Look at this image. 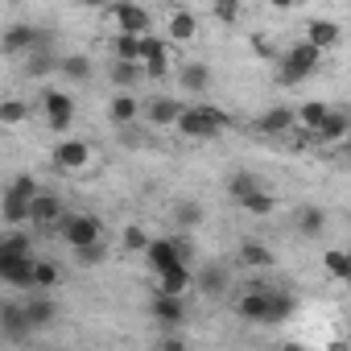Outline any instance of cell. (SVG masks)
<instances>
[{
    "label": "cell",
    "mask_w": 351,
    "mask_h": 351,
    "mask_svg": "<svg viewBox=\"0 0 351 351\" xmlns=\"http://www.w3.org/2000/svg\"><path fill=\"white\" fill-rule=\"evenodd\" d=\"M228 128H232V116L223 108H215V104H191L182 112V120H178V132L191 136V141H215Z\"/></svg>",
    "instance_id": "obj_1"
},
{
    "label": "cell",
    "mask_w": 351,
    "mask_h": 351,
    "mask_svg": "<svg viewBox=\"0 0 351 351\" xmlns=\"http://www.w3.org/2000/svg\"><path fill=\"white\" fill-rule=\"evenodd\" d=\"M236 318L256 322V326H273L277 322V285H244L236 298Z\"/></svg>",
    "instance_id": "obj_2"
},
{
    "label": "cell",
    "mask_w": 351,
    "mask_h": 351,
    "mask_svg": "<svg viewBox=\"0 0 351 351\" xmlns=\"http://www.w3.org/2000/svg\"><path fill=\"white\" fill-rule=\"evenodd\" d=\"M318 62H322V50L314 46V42H293L285 54H281V66H277V79L285 83V87H298L302 79H310L314 71H318Z\"/></svg>",
    "instance_id": "obj_3"
},
{
    "label": "cell",
    "mask_w": 351,
    "mask_h": 351,
    "mask_svg": "<svg viewBox=\"0 0 351 351\" xmlns=\"http://www.w3.org/2000/svg\"><path fill=\"white\" fill-rule=\"evenodd\" d=\"M58 236H62V244L75 252V248H83V244L104 240V219L91 215V211H66L62 223H58Z\"/></svg>",
    "instance_id": "obj_4"
},
{
    "label": "cell",
    "mask_w": 351,
    "mask_h": 351,
    "mask_svg": "<svg viewBox=\"0 0 351 351\" xmlns=\"http://www.w3.org/2000/svg\"><path fill=\"white\" fill-rule=\"evenodd\" d=\"M141 256L153 269V277H161V273L178 269V265H191V244L186 240H149V248Z\"/></svg>",
    "instance_id": "obj_5"
},
{
    "label": "cell",
    "mask_w": 351,
    "mask_h": 351,
    "mask_svg": "<svg viewBox=\"0 0 351 351\" xmlns=\"http://www.w3.org/2000/svg\"><path fill=\"white\" fill-rule=\"evenodd\" d=\"M50 42H54V34H50V29H38V25H29V21H17V25L5 29V54H9V58H25L29 50L50 46Z\"/></svg>",
    "instance_id": "obj_6"
},
{
    "label": "cell",
    "mask_w": 351,
    "mask_h": 351,
    "mask_svg": "<svg viewBox=\"0 0 351 351\" xmlns=\"http://www.w3.org/2000/svg\"><path fill=\"white\" fill-rule=\"evenodd\" d=\"M42 116H46V124H50L58 136H66L71 124H75V99H71L66 91H58V87H46V91H42Z\"/></svg>",
    "instance_id": "obj_7"
},
{
    "label": "cell",
    "mask_w": 351,
    "mask_h": 351,
    "mask_svg": "<svg viewBox=\"0 0 351 351\" xmlns=\"http://www.w3.org/2000/svg\"><path fill=\"white\" fill-rule=\"evenodd\" d=\"M87 165H91V145L79 141V136H58V145H54V169L79 173V169H87Z\"/></svg>",
    "instance_id": "obj_8"
},
{
    "label": "cell",
    "mask_w": 351,
    "mask_h": 351,
    "mask_svg": "<svg viewBox=\"0 0 351 351\" xmlns=\"http://www.w3.org/2000/svg\"><path fill=\"white\" fill-rule=\"evenodd\" d=\"M29 335H34V322L25 314V302H5V306H0V339L25 343Z\"/></svg>",
    "instance_id": "obj_9"
},
{
    "label": "cell",
    "mask_w": 351,
    "mask_h": 351,
    "mask_svg": "<svg viewBox=\"0 0 351 351\" xmlns=\"http://www.w3.org/2000/svg\"><path fill=\"white\" fill-rule=\"evenodd\" d=\"M34 269H38L34 252H25V256H0V281L13 285V289H34Z\"/></svg>",
    "instance_id": "obj_10"
},
{
    "label": "cell",
    "mask_w": 351,
    "mask_h": 351,
    "mask_svg": "<svg viewBox=\"0 0 351 351\" xmlns=\"http://www.w3.org/2000/svg\"><path fill=\"white\" fill-rule=\"evenodd\" d=\"M149 318H153L157 326H182L186 306H182L178 293H161V289H153V298H149Z\"/></svg>",
    "instance_id": "obj_11"
},
{
    "label": "cell",
    "mask_w": 351,
    "mask_h": 351,
    "mask_svg": "<svg viewBox=\"0 0 351 351\" xmlns=\"http://www.w3.org/2000/svg\"><path fill=\"white\" fill-rule=\"evenodd\" d=\"M108 17L116 21V29H120V34H149V29H153L149 9H145V5H132V0H120V5H112V13H108Z\"/></svg>",
    "instance_id": "obj_12"
},
{
    "label": "cell",
    "mask_w": 351,
    "mask_h": 351,
    "mask_svg": "<svg viewBox=\"0 0 351 351\" xmlns=\"http://www.w3.org/2000/svg\"><path fill=\"white\" fill-rule=\"evenodd\" d=\"M182 112H186V104L169 99V95H153V99L145 104V120H149L153 128H178Z\"/></svg>",
    "instance_id": "obj_13"
},
{
    "label": "cell",
    "mask_w": 351,
    "mask_h": 351,
    "mask_svg": "<svg viewBox=\"0 0 351 351\" xmlns=\"http://www.w3.org/2000/svg\"><path fill=\"white\" fill-rule=\"evenodd\" d=\"M298 124V108H285V104H277V108H265L261 116H256V132L261 136H285L289 128Z\"/></svg>",
    "instance_id": "obj_14"
},
{
    "label": "cell",
    "mask_w": 351,
    "mask_h": 351,
    "mask_svg": "<svg viewBox=\"0 0 351 351\" xmlns=\"http://www.w3.org/2000/svg\"><path fill=\"white\" fill-rule=\"evenodd\" d=\"M62 215H66V207H62V199L50 195V191H42V195L29 203V223H34V228H58Z\"/></svg>",
    "instance_id": "obj_15"
},
{
    "label": "cell",
    "mask_w": 351,
    "mask_h": 351,
    "mask_svg": "<svg viewBox=\"0 0 351 351\" xmlns=\"http://www.w3.org/2000/svg\"><path fill=\"white\" fill-rule=\"evenodd\" d=\"M195 285H199V293L203 298H223L228 289H232V269L228 265H203L199 273H195Z\"/></svg>",
    "instance_id": "obj_16"
},
{
    "label": "cell",
    "mask_w": 351,
    "mask_h": 351,
    "mask_svg": "<svg viewBox=\"0 0 351 351\" xmlns=\"http://www.w3.org/2000/svg\"><path fill=\"white\" fill-rule=\"evenodd\" d=\"M169 38H153V34H145V75L153 79V83H161L165 79V66H169Z\"/></svg>",
    "instance_id": "obj_17"
},
{
    "label": "cell",
    "mask_w": 351,
    "mask_h": 351,
    "mask_svg": "<svg viewBox=\"0 0 351 351\" xmlns=\"http://www.w3.org/2000/svg\"><path fill=\"white\" fill-rule=\"evenodd\" d=\"M165 38H169L173 46H191V42L199 38V17H195L191 9H173L169 21H165Z\"/></svg>",
    "instance_id": "obj_18"
},
{
    "label": "cell",
    "mask_w": 351,
    "mask_h": 351,
    "mask_svg": "<svg viewBox=\"0 0 351 351\" xmlns=\"http://www.w3.org/2000/svg\"><path fill=\"white\" fill-rule=\"evenodd\" d=\"M306 42H314L322 54H330V50L343 42V29H339V21H326V17H310V21H306Z\"/></svg>",
    "instance_id": "obj_19"
},
{
    "label": "cell",
    "mask_w": 351,
    "mask_h": 351,
    "mask_svg": "<svg viewBox=\"0 0 351 351\" xmlns=\"http://www.w3.org/2000/svg\"><path fill=\"white\" fill-rule=\"evenodd\" d=\"M25 314H29L34 330H46V326H54V318H58V302H54L46 289H34V298H25Z\"/></svg>",
    "instance_id": "obj_20"
},
{
    "label": "cell",
    "mask_w": 351,
    "mask_h": 351,
    "mask_svg": "<svg viewBox=\"0 0 351 351\" xmlns=\"http://www.w3.org/2000/svg\"><path fill=\"white\" fill-rule=\"evenodd\" d=\"M141 116H145V104H141L132 91H120V95L108 104V120H112L116 128H128V124L141 120Z\"/></svg>",
    "instance_id": "obj_21"
},
{
    "label": "cell",
    "mask_w": 351,
    "mask_h": 351,
    "mask_svg": "<svg viewBox=\"0 0 351 351\" xmlns=\"http://www.w3.org/2000/svg\"><path fill=\"white\" fill-rule=\"evenodd\" d=\"M347 136H351V120H347L343 108H330L326 120L314 128V141H322V145H339V141H347Z\"/></svg>",
    "instance_id": "obj_22"
},
{
    "label": "cell",
    "mask_w": 351,
    "mask_h": 351,
    "mask_svg": "<svg viewBox=\"0 0 351 351\" xmlns=\"http://www.w3.org/2000/svg\"><path fill=\"white\" fill-rule=\"evenodd\" d=\"M326 211L322 207H298L293 211V228H298V236H306V240H318L322 232H326Z\"/></svg>",
    "instance_id": "obj_23"
},
{
    "label": "cell",
    "mask_w": 351,
    "mask_h": 351,
    "mask_svg": "<svg viewBox=\"0 0 351 351\" xmlns=\"http://www.w3.org/2000/svg\"><path fill=\"white\" fill-rule=\"evenodd\" d=\"M203 219H207V211H203V203H199V199H182V203H173V228H178V232H199V228H203Z\"/></svg>",
    "instance_id": "obj_24"
},
{
    "label": "cell",
    "mask_w": 351,
    "mask_h": 351,
    "mask_svg": "<svg viewBox=\"0 0 351 351\" xmlns=\"http://www.w3.org/2000/svg\"><path fill=\"white\" fill-rule=\"evenodd\" d=\"M25 75L29 79H46V75H58V54L50 46H38L25 54Z\"/></svg>",
    "instance_id": "obj_25"
},
{
    "label": "cell",
    "mask_w": 351,
    "mask_h": 351,
    "mask_svg": "<svg viewBox=\"0 0 351 351\" xmlns=\"http://www.w3.org/2000/svg\"><path fill=\"white\" fill-rule=\"evenodd\" d=\"M58 75H62L66 83H87V79L95 75V66H91L87 54H58Z\"/></svg>",
    "instance_id": "obj_26"
},
{
    "label": "cell",
    "mask_w": 351,
    "mask_h": 351,
    "mask_svg": "<svg viewBox=\"0 0 351 351\" xmlns=\"http://www.w3.org/2000/svg\"><path fill=\"white\" fill-rule=\"evenodd\" d=\"M178 83H182L186 91H195V95H203V91L211 87V66L195 58V62H186V66L178 71Z\"/></svg>",
    "instance_id": "obj_27"
},
{
    "label": "cell",
    "mask_w": 351,
    "mask_h": 351,
    "mask_svg": "<svg viewBox=\"0 0 351 351\" xmlns=\"http://www.w3.org/2000/svg\"><path fill=\"white\" fill-rule=\"evenodd\" d=\"M236 261H240L244 269H273V252H269V244H261V240H244L240 252H236Z\"/></svg>",
    "instance_id": "obj_28"
},
{
    "label": "cell",
    "mask_w": 351,
    "mask_h": 351,
    "mask_svg": "<svg viewBox=\"0 0 351 351\" xmlns=\"http://www.w3.org/2000/svg\"><path fill=\"white\" fill-rule=\"evenodd\" d=\"M191 285H195L191 265H178V269H169V273H161V277H157V289H161V293H178V298H182Z\"/></svg>",
    "instance_id": "obj_29"
},
{
    "label": "cell",
    "mask_w": 351,
    "mask_h": 351,
    "mask_svg": "<svg viewBox=\"0 0 351 351\" xmlns=\"http://www.w3.org/2000/svg\"><path fill=\"white\" fill-rule=\"evenodd\" d=\"M112 54H116V58H128V62H145V34H120V29H116Z\"/></svg>",
    "instance_id": "obj_30"
},
{
    "label": "cell",
    "mask_w": 351,
    "mask_h": 351,
    "mask_svg": "<svg viewBox=\"0 0 351 351\" xmlns=\"http://www.w3.org/2000/svg\"><path fill=\"white\" fill-rule=\"evenodd\" d=\"M265 182L256 178V173L252 169H236V173H228V199L232 203H240L244 195H252V191H261Z\"/></svg>",
    "instance_id": "obj_31"
},
{
    "label": "cell",
    "mask_w": 351,
    "mask_h": 351,
    "mask_svg": "<svg viewBox=\"0 0 351 351\" xmlns=\"http://www.w3.org/2000/svg\"><path fill=\"white\" fill-rule=\"evenodd\" d=\"M108 75H112V83H116L120 91H128V87H136V79L145 75V62H128V58H116Z\"/></svg>",
    "instance_id": "obj_32"
},
{
    "label": "cell",
    "mask_w": 351,
    "mask_h": 351,
    "mask_svg": "<svg viewBox=\"0 0 351 351\" xmlns=\"http://www.w3.org/2000/svg\"><path fill=\"white\" fill-rule=\"evenodd\" d=\"M236 207H240L244 215H252V219H265V215H273V207H277V203H273V195H269V191L261 186V191H252V195H244V199H240Z\"/></svg>",
    "instance_id": "obj_33"
},
{
    "label": "cell",
    "mask_w": 351,
    "mask_h": 351,
    "mask_svg": "<svg viewBox=\"0 0 351 351\" xmlns=\"http://www.w3.org/2000/svg\"><path fill=\"white\" fill-rule=\"evenodd\" d=\"M25 252H34V240L21 228H9L5 236H0V256H25Z\"/></svg>",
    "instance_id": "obj_34"
},
{
    "label": "cell",
    "mask_w": 351,
    "mask_h": 351,
    "mask_svg": "<svg viewBox=\"0 0 351 351\" xmlns=\"http://www.w3.org/2000/svg\"><path fill=\"white\" fill-rule=\"evenodd\" d=\"M326 112H330V108H326L322 99H310V104H302V108H298V128L314 132V128H318V124L326 120Z\"/></svg>",
    "instance_id": "obj_35"
},
{
    "label": "cell",
    "mask_w": 351,
    "mask_h": 351,
    "mask_svg": "<svg viewBox=\"0 0 351 351\" xmlns=\"http://www.w3.org/2000/svg\"><path fill=\"white\" fill-rule=\"evenodd\" d=\"M5 223L9 228H25L29 223V199H17L5 191Z\"/></svg>",
    "instance_id": "obj_36"
},
{
    "label": "cell",
    "mask_w": 351,
    "mask_h": 351,
    "mask_svg": "<svg viewBox=\"0 0 351 351\" xmlns=\"http://www.w3.org/2000/svg\"><path fill=\"white\" fill-rule=\"evenodd\" d=\"M25 116H29V104H25V99H17V95H9L5 104H0V124L17 128V124H21Z\"/></svg>",
    "instance_id": "obj_37"
},
{
    "label": "cell",
    "mask_w": 351,
    "mask_h": 351,
    "mask_svg": "<svg viewBox=\"0 0 351 351\" xmlns=\"http://www.w3.org/2000/svg\"><path fill=\"white\" fill-rule=\"evenodd\" d=\"M75 261H79L83 269H95V265H104V261H108V248H104V240H95V244H83V248H75Z\"/></svg>",
    "instance_id": "obj_38"
},
{
    "label": "cell",
    "mask_w": 351,
    "mask_h": 351,
    "mask_svg": "<svg viewBox=\"0 0 351 351\" xmlns=\"http://www.w3.org/2000/svg\"><path fill=\"white\" fill-rule=\"evenodd\" d=\"M211 17L219 25H236L240 21V0H211Z\"/></svg>",
    "instance_id": "obj_39"
},
{
    "label": "cell",
    "mask_w": 351,
    "mask_h": 351,
    "mask_svg": "<svg viewBox=\"0 0 351 351\" xmlns=\"http://www.w3.org/2000/svg\"><path fill=\"white\" fill-rule=\"evenodd\" d=\"M322 269H326L335 281H343V277H347V248H330V252H322Z\"/></svg>",
    "instance_id": "obj_40"
},
{
    "label": "cell",
    "mask_w": 351,
    "mask_h": 351,
    "mask_svg": "<svg viewBox=\"0 0 351 351\" xmlns=\"http://www.w3.org/2000/svg\"><path fill=\"white\" fill-rule=\"evenodd\" d=\"M58 265H50V261H38V269H34V289H54L58 285Z\"/></svg>",
    "instance_id": "obj_41"
},
{
    "label": "cell",
    "mask_w": 351,
    "mask_h": 351,
    "mask_svg": "<svg viewBox=\"0 0 351 351\" xmlns=\"http://www.w3.org/2000/svg\"><path fill=\"white\" fill-rule=\"evenodd\" d=\"M9 195H17V199H29V203H34L42 191H38V182L29 178V173H17V178L9 182Z\"/></svg>",
    "instance_id": "obj_42"
},
{
    "label": "cell",
    "mask_w": 351,
    "mask_h": 351,
    "mask_svg": "<svg viewBox=\"0 0 351 351\" xmlns=\"http://www.w3.org/2000/svg\"><path fill=\"white\" fill-rule=\"evenodd\" d=\"M120 244H124V252H145L149 248V236H145V228H124Z\"/></svg>",
    "instance_id": "obj_43"
},
{
    "label": "cell",
    "mask_w": 351,
    "mask_h": 351,
    "mask_svg": "<svg viewBox=\"0 0 351 351\" xmlns=\"http://www.w3.org/2000/svg\"><path fill=\"white\" fill-rule=\"evenodd\" d=\"M269 9H277V13H289V9H298V0H265Z\"/></svg>",
    "instance_id": "obj_44"
},
{
    "label": "cell",
    "mask_w": 351,
    "mask_h": 351,
    "mask_svg": "<svg viewBox=\"0 0 351 351\" xmlns=\"http://www.w3.org/2000/svg\"><path fill=\"white\" fill-rule=\"evenodd\" d=\"M83 5H87V9H104V5H108V0H83Z\"/></svg>",
    "instance_id": "obj_45"
},
{
    "label": "cell",
    "mask_w": 351,
    "mask_h": 351,
    "mask_svg": "<svg viewBox=\"0 0 351 351\" xmlns=\"http://www.w3.org/2000/svg\"><path fill=\"white\" fill-rule=\"evenodd\" d=\"M343 281H347V285H351V252H347V277H343Z\"/></svg>",
    "instance_id": "obj_46"
},
{
    "label": "cell",
    "mask_w": 351,
    "mask_h": 351,
    "mask_svg": "<svg viewBox=\"0 0 351 351\" xmlns=\"http://www.w3.org/2000/svg\"><path fill=\"white\" fill-rule=\"evenodd\" d=\"M347 120H351V112H347Z\"/></svg>",
    "instance_id": "obj_47"
}]
</instances>
